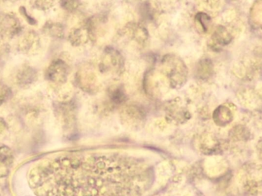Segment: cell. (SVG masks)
Wrapping results in <instances>:
<instances>
[{
  "label": "cell",
  "mask_w": 262,
  "mask_h": 196,
  "mask_svg": "<svg viewBox=\"0 0 262 196\" xmlns=\"http://www.w3.org/2000/svg\"><path fill=\"white\" fill-rule=\"evenodd\" d=\"M257 149H258V157H259L262 161V138L258 141V144H257Z\"/></svg>",
  "instance_id": "27"
},
{
  "label": "cell",
  "mask_w": 262,
  "mask_h": 196,
  "mask_svg": "<svg viewBox=\"0 0 262 196\" xmlns=\"http://www.w3.org/2000/svg\"><path fill=\"white\" fill-rule=\"evenodd\" d=\"M36 70L27 64L18 66L15 72V80L17 84L21 87L30 85L36 80Z\"/></svg>",
  "instance_id": "8"
},
{
  "label": "cell",
  "mask_w": 262,
  "mask_h": 196,
  "mask_svg": "<svg viewBox=\"0 0 262 196\" xmlns=\"http://www.w3.org/2000/svg\"><path fill=\"white\" fill-rule=\"evenodd\" d=\"M138 11L140 16L146 21H151L157 14L156 4L152 0H140L138 5Z\"/></svg>",
  "instance_id": "15"
},
{
  "label": "cell",
  "mask_w": 262,
  "mask_h": 196,
  "mask_svg": "<svg viewBox=\"0 0 262 196\" xmlns=\"http://www.w3.org/2000/svg\"><path fill=\"white\" fill-rule=\"evenodd\" d=\"M8 95V90L4 85L0 84V104L6 100Z\"/></svg>",
  "instance_id": "25"
},
{
  "label": "cell",
  "mask_w": 262,
  "mask_h": 196,
  "mask_svg": "<svg viewBox=\"0 0 262 196\" xmlns=\"http://www.w3.org/2000/svg\"><path fill=\"white\" fill-rule=\"evenodd\" d=\"M261 98L259 94L257 93L256 91H244L242 93V99L247 106H252L255 105V103H258Z\"/></svg>",
  "instance_id": "22"
},
{
  "label": "cell",
  "mask_w": 262,
  "mask_h": 196,
  "mask_svg": "<svg viewBox=\"0 0 262 196\" xmlns=\"http://www.w3.org/2000/svg\"><path fill=\"white\" fill-rule=\"evenodd\" d=\"M69 66L64 60L57 58L49 64L46 70V78L54 84H60L66 82L69 75Z\"/></svg>",
  "instance_id": "7"
},
{
  "label": "cell",
  "mask_w": 262,
  "mask_h": 196,
  "mask_svg": "<svg viewBox=\"0 0 262 196\" xmlns=\"http://www.w3.org/2000/svg\"><path fill=\"white\" fill-rule=\"evenodd\" d=\"M154 180L143 160L115 153L57 157L29 177L36 196H143Z\"/></svg>",
  "instance_id": "1"
},
{
  "label": "cell",
  "mask_w": 262,
  "mask_h": 196,
  "mask_svg": "<svg viewBox=\"0 0 262 196\" xmlns=\"http://www.w3.org/2000/svg\"><path fill=\"white\" fill-rule=\"evenodd\" d=\"M213 64L208 58L199 61L196 66V74L200 78L207 79L213 73Z\"/></svg>",
  "instance_id": "18"
},
{
  "label": "cell",
  "mask_w": 262,
  "mask_h": 196,
  "mask_svg": "<svg viewBox=\"0 0 262 196\" xmlns=\"http://www.w3.org/2000/svg\"><path fill=\"white\" fill-rule=\"evenodd\" d=\"M250 21L256 29L262 30V0H256L250 10Z\"/></svg>",
  "instance_id": "16"
},
{
  "label": "cell",
  "mask_w": 262,
  "mask_h": 196,
  "mask_svg": "<svg viewBox=\"0 0 262 196\" xmlns=\"http://www.w3.org/2000/svg\"><path fill=\"white\" fill-rule=\"evenodd\" d=\"M243 187L249 193H258L262 188V166L251 164L242 171Z\"/></svg>",
  "instance_id": "3"
},
{
  "label": "cell",
  "mask_w": 262,
  "mask_h": 196,
  "mask_svg": "<svg viewBox=\"0 0 262 196\" xmlns=\"http://www.w3.org/2000/svg\"><path fill=\"white\" fill-rule=\"evenodd\" d=\"M230 136L232 139L236 141H246L251 138V133L244 126L238 125L231 130Z\"/></svg>",
  "instance_id": "20"
},
{
  "label": "cell",
  "mask_w": 262,
  "mask_h": 196,
  "mask_svg": "<svg viewBox=\"0 0 262 196\" xmlns=\"http://www.w3.org/2000/svg\"><path fill=\"white\" fill-rule=\"evenodd\" d=\"M203 9L209 11L218 10L222 6V0H198Z\"/></svg>",
  "instance_id": "23"
},
{
  "label": "cell",
  "mask_w": 262,
  "mask_h": 196,
  "mask_svg": "<svg viewBox=\"0 0 262 196\" xmlns=\"http://www.w3.org/2000/svg\"><path fill=\"white\" fill-rule=\"evenodd\" d=\"M124 33L130 40L139 45H144L149 38L147 30L141 24L137 23H130L126 25Z\"/></svg>",
  "instance_id": "9"
},
{
  "label": "cell",
  "mask_w": 262,
  "mask_h": 196,
  "mask_svg": "<svg viewBox=\"0 0 262 196\" xmlns=\"http://www.w3.org/2000/svg\"><path fill=\"white\" fill-rule=\"evenodd\" d=\"M13 163L12 153L9 148L0 145V177H5L9 172Z\"/></svg>",
  "instance_id": "13"
},
{
  "label": "cell",
  "mask_w": 262,
  "mask_h": 196,
  "mask_svg": "<svg viewBox=\"0 0 262 196\" xmlns=\"http://www.w3.org/2000/svg\"><path fill=\"white\" fill-rule=\"evenodd\" d=\"M5 50V43L4 39L2 37H0V57L3 55V52Z\"/></svg>",
  "instance_id": "28"
},
{
  "label": "cell",
  "mask_w": 262,
  "mask_h": 196,
  "mask_svg": "<svg viewBox=\"0 0 262 196\" xmlns=\"http://www.w3.org/2000/svg\"><path fill=\"white\" fill-rule=\"evenodd\" d=\"M31 7L38 11L49 10L54 7L57 0H28Z\"/></svg>",
  "instance_id": "21"
},
{
  "label": "cell",
  "mask_w": 262,
  "mask_h": 196,
  "mask_svg": "<svg viewBox=\"0 0 262 196\" xmlns=\"http://www.w3.org/2000/svg\"><path fill=\"white\" fill-rule=\"evenodd\" d=\"M123 68H124V59L122 55L114 48H106L101 57L100 69L103 72H120Z\"/></svg>",
  "instance_id": "6"
},
{
  "label": "cell",
  "mask_w": 262,
  "mask_h": 196,
  "mask_svg": "<svg viewBox=\"0 0 262 196\" xmlns=\"http://www.w3.org/2000/svg\"><path fill=\"white\" fill-rule=\"evenodd\" d=\"M81 3L79 0H61V6L64 10L74 12L79 8Z\"/></svg>",
  "instance_id": "24"
},
{
  "label": "cell",
  "mask_w": 262,
  "mask_h": 196,
  "mask_svg": "<svg viewBox=\"0 0 262 196\" xmlns=\"http://www.w3.org/2000/svg\"><path fill=\"white\" fill-rule=\"evenodd\" d=\"M20 0H0V4L6 5V6H11V5L15 4Z\"/></svg>",
  "instance_id": "26"
},
{
  "label": "cell",
  "mask_w": 262,
  "mask_h": 196,
  "mask_svg": "<svg viewBox=\"0 0 262 196\" xmlns=\"http://www.w3.org/2000/svg\"><path fill=\"white\" fill-rule=\"evenodd\" d=\"M91 38L90 32L87 25L81 27H75L69 34V41L75 47L87 44Z\"/></svg>",
  "instance_id": "10"
},
{
  "label": "cell",
  "mask_w": 262,
  "mask_h": 196,
  "mask_svg": "<svg viewBox=\"0 0 262 196\" xmlns=\"http://www.w3.org/2000/svg\"><path fill=\"white\" fill-rule=\"evenodd\" d=\"M43 32L52 38H61L64 35V28L60 23L48 21L43 27Z\"/></svg>",
  "instance_id": "17"
},
{
  "label": "cell",
  "mask_w": 262,
  "mask_h": 196,
  "mask_svg": "<svg viewBox=\"0 0 262 196\" xmlns=\"http://www.w3.org/2000/svg\"><path fill=\"white\" fill-rule=\"evenodd\" d=\"M195 25L200 32L206 33L211 25V18L206 12H199L195 17Z\"/></svg>",
  "instance_id": "19"
},
{
  "label": "cell",
  "mask_w": 262,
  "mask_h": 196,
  "mask_svg": "<svg viewBox=\"0 0 262 196\" xmlns=\"http://www.w3.org/2000/svg\"><path fill=\"white\" fill-rule=\"evenodd\" d=\"M233 34L234 31L232 30V27L220 25L214 32L212 40L215 44L226 46L232 42L234 38Z\"/></svg>",
  "instance_id": "11"
},
{
  "label": "cell",
  "mask_w": 262,
  "mask_h": 196,
  "mask_svg": "<svg viewBox=\"0 0 262 196\" xmlns=\"http://www.w3.org/2000/svg\"><path fill=\"white\" fill-rule=\"evenodd\" d=\"M160 68L173 85H181L187 78V67L177 55L171 54L165 55L160 62Z\"/></svg>",
  "instance_id": "2"
},
{
  "label": "cell",
  "mask_w": 262,
  "mask_h": 196,
  "mask_svg": "<svg viewBox=\"0 0 262 196\" xmlns=\"http://www.w3.org/2000/svg\"><path fill=\"white\" fill-rule=\"evenodd\" d=\"M257 67L258 64H255V61H252V60L242 61L235 66L234 72L239 78H248L255 74V72L258 70Z\"/></svg>",
  "instance_id": "12"
},
{
  "label": "cell",
  "mask_w": 262,
  "mask_h": 196,
  "mask_svg": "<svg viewBox=\"0 0 262 196\" xmlns=\"http://www.w3.org/2000/svg\"><path fill=\"white\" fill-rule=\"evenodd\" d=\"M17 49L26 56H35L41 49V37L35 31H27L18 39Z\"/></svg>",
  "instance_id": "4"
},
{
  "label": "cell",
  "mask_w": 262,
  "mask_h": 196,
  "mask_svg": "<svg viewBox=\"0 0 262 196\" xmlns=\"http://www.w3.org/2000/svg\"><path fill=\"white\" fill-rule=\"evenodd\" d=\"M213 117L217 124L226 126L233 120V113L229 106L222 105L215 110Z\"/></svg>",
  "instance_id": "14"
},
{
  "label": "cell",
  "mask_w": 262,
  "mask_h": 196,
  "mask_svg": "<svg viewBox=\"0 0 262 196\" xmlns=\"http://www.w3.org/2000/svg\"><path fill=\"white\" fill-rule=\"evenodd\" d=\"M23 30L21 21L15 14L3 12L0 14V37L11 39Z\"/></svg>",
  "instance_id": "5"
}]
</instances>
